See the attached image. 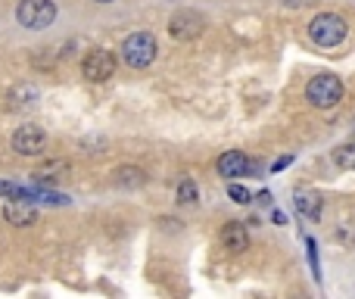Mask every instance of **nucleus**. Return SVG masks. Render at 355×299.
I'll return each instance as SVG.
<instances>
[{
    "label": "nucleus",
    "instance_id": "nucleus-5",
    "mask_svg": "<svg viewBox=\"0 0 355 299\" xmlns=\"http://www.w3.org/2000/svg\"><path fill=\"white\" fill-rule=\"evenodd\" d=\"M116 66H119V60L110 53V50L94 47L91 53L81 60V75H85L87 81H106L116 75Z\"/></svg>",
    "mask_w": 355,
    "mask_h": 299
},
{
    "label": "nucleus",
    "instance_id": "nucleus-11",
    "mask_svg": "<svg viewBox=\"0 0 355 299\" xmlns=\"http://www.w3.org/2000/svg\"><path fill=\"white\" fill-rule=\"evenodd\" d=\"M10 110H22V106H31L37 100V87L31 85V81H22V85H16L10 91Z\"/></svg>",
    "mask_w": 355,
    "mask_h": 299
},
{
    "label": "nucleus",
    "instance_id": "nucleus-16",
    "mask_svg": "<svg viewBox=\"0 0 355 299\" xmlns=\"http://www.w3.org/2000/svg\"><path fill=\"white\" fill-rule=\"evenodd\" d=\"M227 196H231L234 203H250L252 196H250V190L246 187H240V184H231V187H227Z\"/></svg>",
    "mask_w": 355,
    "mask_h": 299
},
{
    "label": "nucleus",
    "instance_id": "nucleus-3",
    "mask_svg": "<svg viewBox=\"0 0 355 299\" xmlns=\"http://www.w3.org/2000/svg\"><path fill=\"white\" fill-rule=\"evenodd\" d=\"M309 35H312V41L321 44V47H337L346 37V19L337 16V12H321V16L312 19Z\"/></svg>",
    "mask_w": 355,
    "mask_h": 299
},
{
    "label": "nucleus",
    "instance_id": "nucleus-12",
    "mask_svg": "<svg viewBox=\"0 0 355 299\" xmlns=\"http://www.w3.org/2000/svg\"><path fill=\"white\" fill-rule=\"evenodd\" d=\"M296 209H300L306 219H318L321 215V196L312 190H296Z\"/></svg>",
    "mask_w": 355,
    "mask_h": 299
},
{
    "label": "nucleus",
    "instance_id": "nucleus-7",
    "mask_svg": "<svg viewBox=\"0 0 355 299\" xmlns=\"http://www.w3.org/2000/svg\"><path fill=\"white\" fill-rule=\"evenodd\" d=\"M12 150H16L19 156H41V153L47 150V135H44V128H37V125H22V128H16V135H12Z\"/></svg>",
    "mask_w": 355,
    "mask_h": 299
},
{
    "label": "nucleus",
    "instance_id": "nucleus-14",
    "mask_svg": "<svg viewBox=\"0 0 355 299\" xmlns=\"http://www.w3.org/2000/svg\"><path fill=\"white\" fill-rule=\"evenodd\" d=\"M334 162H337L340 169H355V141L334 150Z\"/></svg>",
    "mask_w": 355,
    "mask_h": 299
},
{
    "label": "nucleus",
    "instance_id": "nucleus-8",
    "mask_svg": "<svg viewBox=\"0 0 355 299\" xmlns=\"http://www.w3.org/2000/svg\"><path fill=\"white\" fill-rule=\"evenodd\" d=\"M252 171V162H250V156L246 153H240V150H227L225 156L218 159V175L221 178H243V175H250Z\"/></svg>",
    "mask_w": 355,
    "mask_h": 299
},
{
    "label": "nucleus",
    "instance_id": "nucleus-18",
    "mask_svg": "<svg viewBox=\"0 0 355 299\" xmlns=\"http://www.w3.org/2000/svg\"><path fill=\"white\" fill-rule=\"evenodd\" d=\"M97 3H112V0H97Z\"/></svg>",
    "mask_w": 355,
    "mask_h": 299
},
{
    "label": "nucleus",
    "instance_id": "nucleus-4",
    "mask_svg": "<svg viewBox=\"0 0 355 299\" xmlns=\"http://www.w3.org/2000/svg\"><path fill=\"white\" fill-rule=\"evenodd\" d=\"M16 19H19V25H25V28L41 31L56 19V3L53 0H19Z\"/></svg>",
    "mask_w": 355,
    "mask_h": 299
},
{
    "label": "nucleus",
    "instance_id": "nucleus-15",
    "mask_svg": "<svg viewBox=\"0 0 355 299\" xmlns=\"http://www.w3.org/2000/svg\"><path fill=\"white\" fill-rule=\"evenodd\" d=\"M200 200V190L193 181H181L178 184V203H196Z\"/></svg>",
    "mask_w": 355,
    "mask_h": 299
},
{
    "label": "nucleus",
    "instance_id": "nucleus-13",
    "mask_svg": "<svg viewBox=\"0 0 355 299\" xmlns=\"http://www.w3.org/2000/svg\"><path fill=\"white\" fill-rule=\"evenodd\" d=\"M116 181L122 184V187H141V184H147V171L137 169V165H122V169L116 171Z\"/></svg>",
    "mask_w": 355,
    "mask_h": 299
},
{
    "label": "nucleus",
    "instance_id": "nucleus-17",
    "mask_svg": "<svg viewBox=\"0 0 355 299\" xmlns=\"http://www.w3.org/2000/svg\"><path fill=\"white\" fill-rule=\"evenodd\" d=\"M306 3H315V0H284V6H290V10H300Z\"/></svg>",
    "mask_w": 355,
    "mask_h": 299
},
{
    "label": "nucleus",
    "instance_id": "nucleus-6",
    "mask_svg": "<svg viewBox=\"0 0 355 299\" xmlns=\"http://www.w3.org/2000/svg\"><path fill=\"white\" fill-rule=\"evenodd\" d=\"M202 28H206V19L193 10H181L168 19V35L175 41H193V37L202 35Z\"/></svg>",
    "mask_w": 355,
    "mask_h": 299
},
{
    "label": "nucleus",
    "instance_id": "nucleus-9",
    "mask_svg": "<svg viewBox=\"0 0 355 299\" xmlns=\"http://www.w3.org/2000/svg\"><path fill=\"white\" fill-rule=\"evenodd\" d=\"M3 219L10 221V225H16V228H28V225H35L37 221V209L31 206L28 200H12V203H6L3 206Z\"/></svg>",
    "mask_w": 355,
    "mask_h": 299
},
{
    "label": "nucleus",
    "instance_id": "nucleus-2",
    "mask_svg": "<svg viewBox=\"0 0 355 299\" xmlns=\"http://www.w3.org/2000/svg\"><path fill=\"white\" fill-rule=\"evenodd\" d=\"M306 97H309V103L318 106V110H331V106H337L340 100H343V81L327 72L315 75L306 87Z\"/></svg>",
    "mask_w": 355,
    "mask_h": 299
},
{
    "label": "nucleus",
    "instance_id": "nucleus-1",
    "mask_svg": "<svg viewBox=\"0 0 355 299\" xmlns=\"http://www.w3.org/2000/svg\"><path fill=\"white\" fill-rule=\"evenodd\" d=\"M156 53H159V44H156V37L150 31H135L122 44V60L131 69H147L156 60Z\"/></svg>",
    "mask_w": 355,
    "mask_h": 299
},
{
    "label": "nucleus",
    "instance_id": "nucleus-10",
    "mask_svg": "<svg viewBox=\"0 0 355 299\" xmlns=\"http://www.w3.org/2000/svg\"><path fill=\"white\" fill-rule=\"evenodd\" d=\"M221 244L231 253H243L246 246H250V234H246V228L240 225V221H227V225L221 228Z\"/></svg>",
    "mask_w": 355,
    "mask_h": 299
}]
</instances>
